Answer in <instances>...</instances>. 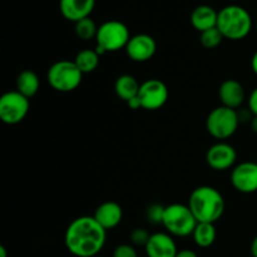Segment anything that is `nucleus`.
Wrapping results in <instances>:
<instances>
[{"instance_id": "obj_1", "label": "nucleus", "mask_w": 257, "mask_h": 257, "mask_svg": "<svg viewBox=\"0 0 257 257\" xmlns=\"http://www.w3.org/2000/svg\"><path fill=\"white\" fill-rule=\"evenodd\" d=\"M107 240V230L93 216H80L67 227L64 243L75 257H95L103 250Z\"/></svg>"}, {"instance_id": "obj_2", "label": "nucleus", "mask_w": 257, "mask_h": 257, "mask_svg": "<svg viewBox=\"0 0 257 257\" xmlns=\"http://www.w3.org/2000/svg\"><path fill=\"white\" fill-rule=\"evenodd\" d=\"M188 207L197 222L215 223L225 212V200L218 190L211 186H200L192 191Z\"/></svg>"}, {"instance_id": "obj_3", "label": "nucleus", "mask_w": 257, "mask_h": 257, "mask_svg": "<svg viewBox=\"0 0 257 257\" xmlns=\"http://www.w3.org/2000/svg\"><path fill=\"white\" fill-rule=\"evenodd\" d=\"M217 28L226 39L242 40L252 29V18L245 8L227 5L218 12Z\"/></svg>"}, {"instance_id": "obj_4", "label": "nucleus", "mask_w": 257, "mask_h": 257, "mask_svg": "<svg viewBox=\"0 0 257 257\" xmlns=\"http://www.w3.org/2000/svg\"><path fill=\"white\" fill-rule=\"evenodd\" d=\"M130 39V29L124 23L119 20H108L98 27L95 52L103 55L108 52H118L122 48L125 49Z\"/></svg>"}, {"instance_id": "obj_5", "label": "nucleus", "mask_w": 257, "mask_h": 257, "mask_svg": "<svg viewBox=\"0 0 257 257\" xmlns=\"http://www.w3.org/2000/svg\"><path fill=\"white\" fill-rule=\"evenodd\" d=\"M197 223V220L188 205L172 203L165 207L162 225L165 226L170 235L177 236V237H186V236L192 235Z\"/></svg>"}, {"instance_id": "obj_6", "label": "nucleus", "mask_w": 257, "mask_h": 257, "mask_svg": "<svg viewBox=\"0 0 257 257\" xmlns=\"http://www.w3.org/2000/svg\"><path fill=\"white\" fill-rule=\"evenodd\" d=\"M47 79L50 87L60 93H69L77 89L83 79V73L70 60H59L48 69Z\"/></svg>"}, {"instance_id": "obj_7", "label": "nucleus", "mask_w": 257, "mask_h": 257, "mask_svg": "<svg viewBox=\"0 0 257 257\" xmlns=\"http://www.w3.org/2000/svg\"><path fill=\"white\" fill-rule=\"evenodd\" d=\"M240 123L237 110L220 105L208 114L206 119V130L213 138L223 141L235 135Z\"/></svg>"}, {"instance_id": "obj_8", "label": "nucleus", "mask_w": 257, "mask_h": 257, "mask_svg": "<svg viewBox=\"0 0 257 257\" xmlns=\"http://www.w3.org/2000/svg\"><path fill=\"white\" fill-rule=\"evenodd\" d=\"M30 109L29 98L18 90H10L0 97V119L5 124L14 125L27 117Z\"/></svg>"}, {"instance_id": "obj_9", "label": "nucleus", "mask_w": 257, "mask_h": 257, "mask_svg": "<svg viewBox=\"0 0 257 257\" xmlns=\"http://www.w3.org/2000/svg\"><path fill=\"white\" fill-rule=\"evenodd\" d=\"M168 88L162 80L148 79L141 84L138 99L141 108L146 110H157L166 104L168 99Z\"/></svg>"}, {"instance_id": "obj_10", "label": "nucleus", "mask_w": 257, "mask_h": 257, "mask_svg": "<svg viewBox=\"0 0 257 257\" xmlns=\"http://www.w3.org/2000/svg\"><path fill=\"white\" fill-rule=\"evenodd\" d=\"M231 183L241 193H253L257 191V163L242 162L235 166L231 172Z\"/></svg>"}, {"instance_id": "obj_11", "label": "nucleus", "mask_w": 257, "mask_h": 257, "mask_svg": "<svg viewBox=\"0 0 257 257\" xmlns=\"http://www.w3.org/2000/svg\"><path fill=\"white\" fill-rule=\"evenodd\" d=\"M237 160L236 150L226 142H218L211 146L206 153V162L212 170L226 171L233 167Z\"/></svg>"}, {"instance_id": "obj_12", "label": "nucleus", "mask_w": 257, "mask_h": 257, "mask_svg": "<svg viewBox=\"0 0 257 257\" xmlns=\"http://www.w3.org/2000/svg\"><path fill=\"white\" fill-rule=\"evenodd\" d=\"M157 50V43L148 34H136L131 37L125 53L133 62L143 63L152 59Z\"/></svg>"}, {"instance_id": "obj_13", "label": "nucleus", "mask_w": 257, "mask_h": 257, "mask_svg": "<svg viewBox=\"0 0 257 257\" xmlns=\"http://www.w3.org/2000/svg\"><path fill=\"white\" fill-rule=\"evenodd\" d=\"M147 257H176L177 245L168 232L152 233L146 245Z\"/></svg>"}, {"instance_id": "obj_14", "label": "nucleus", "mask_w": 257, "mask_h": 257, "mask_svg": "<svg viewBox=\"0 0 257 257\" xmlns=\"http://www.w3.org/2000/svg\"><path fill=\"white\" fill-rule=\"evenodd\" d=\"M95 0H59V9L67 20L77 23L89 18L94 10Z\"/></svg>"}, {"instance_id": "obj_15", "label": "nucleus", "mask_w": 257, "mask_h": 257, "mask_svg": "<svg viewBox=\"0 0 257 257\" xmlns=\"http://www.w3.org/2000/svg\"><path fill=\"white\" fill-rule=\"evenodd\" d=\"M93 217L104 230L108 231L119 225L123 218V210L119 203L114 201H105L98 206Z\"/></svg>"}, {"instance_id": "obj_16", "label": "nucleus", "mask_w": 257, "mask_h": 257, "mask_svg": "<svg viewBox=\"0 0 257 257\" xmlns=\"http://www.w3.org/2000/svg\"><path fill=\"white\" fill-rule=\"evenodd\" d=\"M218 97L222 105L237 109L245 100V89L238 80L227 79L218 88Z\"/></svg>"}, {"instance_id": "obj_17", "label": "nucleus", "mask_w": 257, "mask_h": 257, "mask_svg": "<svg viewBox=\"0 0 257 257\" xmlns=\"http://www.w3.org/2000/svg\"><path fill=\"white\" fill-rule=\"evenodd\" d=\"M191 24L197 32L202 33L217 27L218 12L210 5H198L191 13Z\"/></svg>"}, {"instance_id": "obj_18", "label": "nucleus", "mask_w": 257, "mask_h": 257, "mask_svg": "<svg viewBox=\"0 0 257 257\" xmlns=\"http://www.w3.org/2000/svg\"><path fill=\"white\" fill-rule=\"evenodd\" d=\"M141 84L133 75L122 74L117 78L114 83V90L118 98L128 103L133 98L138 97Z\"/></svg>"}, {"instance_id": "obj_19", "label": "nucleus", "mask_w": 257, "mask_h": 257, "mask_svg": "<svg viewBox=\"0 0 257 257\" xmlns=\"http://www.w3.org/2000/svg\"><path fill=\"white\" fill-rule=\"evenodd\" d=\"M40 88V80L33 70H23L17 78V90L27 98L34 97Z\"/></svg>"}, {"instance_id": "obj_20", "label": "nucleus", "mask_w": 257, "mask_h": 257, "mask_svg": "<svg viewBox=\"0 0 257 257\" xmlns=\"http://www.w3.org/2000/svg\"><path fill=\"white\" fill-rule=\"evenodd\" d=\"M192 236L193 240H195V243L198 247H210V246L213 245V242L216 241V236H217L215 223L198 222L196 225Z\"/></svg>"}, {"instance_id": "obj_21", "label": "nucleus", "mask_w": 257, "mask_h": 257, "mask_svg": "<svg viewBox=\"0 0 257 257\" xmlns=\"http://www.w3.org/2000/svg\"><path fill=\"white\" fill-rule=\"evenodd\" d=\"M74 63L83 74H88V73L94 72L99 65V54L95 52V49L80 50L75 57Z\"/></svg>"}, {"instance_id": "obj_22", "label": "nucleus", "mask_w": 257, "mask_h": 257, "mask_svg": "<svg viewBox=\"0 0 257 257\" xmlns=\"http://www.w3.org/2000/svg\"><path fill=\"white\" fill-rule=\"evenodd\" d=\"M74 32L79 39L82 40H90L95 39L98 33V27L94 23V20L90 18H85V19L79 20V22L74 23Z\"/></svg>"}, {"instance_id": "obj_23", "label": "nucleus", "mask_w": 257, "mask_h": 257, "mask_svg": "<svg viewBox=\"0 0 257 257\" xmlns=\"http://www.w3.org/2000/svg\"><path fill=\"white\" fill-rule=\"evenodd\" d=\"M223 39L225 38L221 34L217 27L206 30V32H202L200 35V43L206 49H215V48H217L222 43Z\"/></svg>"}, {"instance_id": "obj_24", "label": "nucleus", "mask_w": 257, "mask_h": 257, "mask_svg": "<svg viewBox=\"0 0 257 257\" xmlns=\"http://www.w3.org/2000/svg\"><path fill=\"white\" fill-rule=\"evenodd\" d=\"M151 235L150 232H148L146 228H142V227H138V228H135V230L131 232L130 235V238H131V242L133 243L135 246H145L147 245L148 240H150Z\"/></svg>"}, {"instance_id": "obj_25", "label": "nucleus", "mask_w": 257, "mask_h": 257, "mask_svg": "<svg viewBox=\"0 0 257 257\" xmlns=\"http://www.w3.org/2000/svg\"><path fill=\"white\" fill-rule=\"evenodd\" d=\"M113 257H138L137 251H136L135 246L128 245V243H123V245L117 246L113 251Z\"/></svg>"}, {"instance_id": "obj_26", "label": "nucleus", "mask_w": 257, "mask_h": 257, "mask_svg": "<svg viewBox=\"0 0 257 257\" xmlns=\"http://www.w3.org/2000/svg\"><path fill=\"white\" fill-rule=\"evenodd\" d=\"M165 207L160 205H152L147 210V217L152 223H162Z\"/></svg>"}, {"instance_id": "obj_27", "label": "nucleus", "mask_w": 257, "mask_h": 257, "mask_svg": "<svg viewBox=\"0 0 257 257\" xmlns=\"http://www.w3.org/2000/svg\"><path fill=\"white\" fill-rule=\"evenodd\" d=\"M248 109L253 115H257V87L251 92L248 97Z\"/></svg>"}, {"instance_id": "obj_28", "label": "nucleus", "mask_w": 257, "mask_h": 257, "mask_svg": "<svg viewBox=\"0 0 257 257\" xmlns=\"http://www.w3.org/2000/svg\"><path fill=\"white\" fill-rule=\"evenodd\" d=\"M176 257H198L197 253L192 250H188V248H185V250L178 251Z\"/></svg>"}, {"instance_id": "obj_29", "label": "nucleus", "mask_w": 257, "mask_h": 257, "mask_svg": "<svg viewBox=\"0 0 257 257\" xmlns=\"http://www.w3.org/2000/svg\"><path fill=\"white\" fill-rule=\"evenodd\" d=\"M251 255H252V257H257V236L251 243Z\"/></svg>"}, {"instance_id": "obj_30", "label": "nucleus", "mask_w": 257, "mask_h": 257, "mask_svg": "<svg viewBox=\"0 0 257 257\" xmlns=\"http://www.w3.org/2000/svg\"><path fill=\"white\" fill-rule=\"evenodd\" d=\"M251 68H252L253 73L257 75V52L253 54L252 59H251Z\"/></svg>"}, {"instance_id": "obj_31", "label": "nucleus", "mask_w": 257, "mask_h": 257, "mask_svg": "<svg viewBox=\"0 0 257 257\" xmlns=\"http://www.w3.org/2000/svg\"><path fill=\"white\" fill-rule=\"evenodd\" d=\"M250 124H251V128H252L253 132L257 135V115H253L252 119H251V122H250Z\"/></svg>"}, {"instance_id": "obj_32", "label": "nucleus", "mask_w": 257, "mask_h": 257, "mask_svg": "<svg viewBox=\"0 0 257 257\" xmlns=\"http://www.w3.org/2000/svg\"><path fill=\"white\" fill-rule=\"evenodd\" d=\"M0 257H8V251L5 246H0Z\"/></svg>"}, {"instance_id": "obj_33", "label": "nucleus", "mask_w": 257, "mask_h": 257, "mask_svg": "<svg viewBox=\"0 0 257 257\" xmlns=\"http://www.w3.org/2000/svg\"><path fill=\"white\" fill-rule=\"evenodd\" d=\"M95 257H104V256H95Z\"/></svg>"}, {"instance_id": "obj_34", "label": "nucleus", "mask_w": 257, "mask_h": 257, "mask_svg": "<svg viewBox=\"0 0 257 257\" xmlns=\"http://www.w3.org/2000/svg\"><path fill=\"white\" fill-rule=\"evenodd\" d=\"M256 29H257V22H256Z\"/></svg>"}]
</instances>
